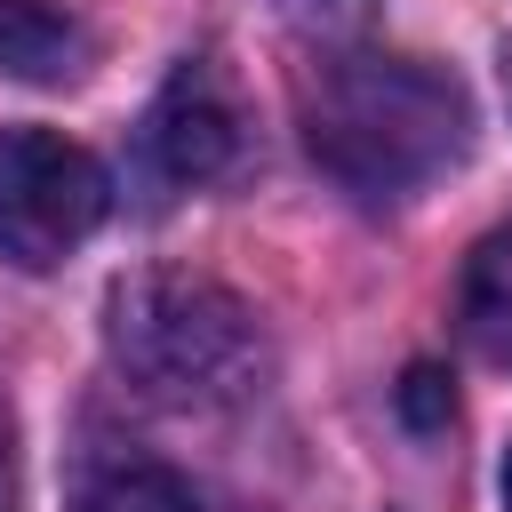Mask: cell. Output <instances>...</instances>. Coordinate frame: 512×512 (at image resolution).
<instances>
[{
    "label": "cell",
    "mask_w": 512,
    "mask_h": 512,
    "mask_svg": "<svg viewBox=\"0 0 512 512\" xmlns=\"http://www.w3.org/2000/svg\"><path fill=\"white\" fill-rule=\"evenodd\" d=\"M248 144V112H240V88L224 80L216 56H184L168 72V88L152 96L144 112V152L168 184H216Z\"/></svg>",
    "instance_id": "cell-4"
},
{
    "label": "cell",
    "mask_w": 512,
    "mask_h": 512,
    "mask_svg": "<svg viewBox=\"0 0 512 512\" xmlns=\"http://www.w3.org/2000/svg\"><path fill=\"white\" fill-rule=\"evenodd\" d=\"M304 144L352 200H408L472 144V96L424 56L352 48L304 80Z\"/></svg>",
    "instance_id": "cell-1"
},
{
    "label": "cell",
    "mask_w": 512,
    "mask_h": 512,
    "mask_svg": "<svg viewBox=\"0 0 512 512\" xmlns=\"http://www.w3.org/2000/svg\"><path fill=\"white\" fill-rule=\"evenodd\" d=\"M104 168L56 128H0V256L16 272H56L104 224Z\"/></svg>",
    "instance_id": "cell-3"
},
{
    "label": "cell",
    "mask_w": 512,
    "mask_h": 512,
    "mask_svg": "<svg viewBox=\"0 0 512 512\" xmlns=\"http://www.w3.org/2000/svg\"><path fill=\"white\" fill-rule=\"evenodd\" d=\"M456 320L464 344L496 368H512V216L464 256V288H456Z\"/></svg>",
    "instance_id": "cell-5"
},
{
    "label": "cell",
    "mask_w": 512,
    "mask_h": 512,
    "mask_svg": "<svg viewBox=\"0 0 512 512\" xmlns=\"http://www.w3.org/2000/svg\"><path fill=\"white\" fill-rule=\"evenodd\" d=\"M72 512H200L192 480L152 464V456H120V464H96L72 496Z\"/></svg>",
    "instance_id": "cell-7"
},
{
    "label": "cell",
    "mask_w": 512,
    "mask_h": 512,
    "mask_svg": "<svg viewBox=\"0 0 512 512\" xmlns=\"http://www.w3.org/2000/svg\"><path fill=\"white\" fill-rule=\"evenodd\" d=\"M504 512H512V448H504Z\"/></svg>",
    "instance_id": "cell-9"
},
{
    "label": "cell",
    "mask_w": 512,
    "mask_h": 512,
    "mask_svg": "<svg viewBox=\"0 0 512 512\" xmlns=\"http://www.w3.org/2000/svg\"><path fill=\"white\" fill-rule=\"evenodd\" d=\"M80 56H88V32H80L72 8H56V0H0V72L64 80V72H80Z\"/></svg>",
    "instance_id": "cell-6"
},
{
    "label": "cell",
    "mask_w": 512,
    "mask_h": 512,
    "mask_svg": "<svg viewBox=\"0 0 512 512\" xmlns=\"http://www.w3.org/2000/svg\"><path fill=\"white\" fill-rule=\"evenodd\" d=\"M0 512H16V496H8V472H0Z\"/></svg>",
    "instance_id": "cell-10"
},
{
    "label": "cell",
    "mask_w": 512,
    "mask_h": 512,
    "mask_svg": "<svg viewBox=\"0 0 512 512\" xmlns=\"http://www.w3.org/2000/svg\"><path fill=\"white\" fill-rule=\"evenodd\" d=\"M504 104H512V56H504Z\"/></svg>",
    "instance_id": "cell-11"
},
{
    "label": "cell",
    "mask_w": 512,
    "mask_h": 512,
    "mask_svg": "<svg viewBox=\"0 0 512 512\" xmlns=\"http://www.w3.org/2000/svg\"><path fill=\"white\" fill-rule=\"evenodd\" d=\"M112 368L160 408H240L272 376L256 312L200 272H128L104 296Z\"/></svg>",
    "instance_id": "cell-2"
},
{
    "label": "cell",
    "mask_w": 512,
    "mask_h": 512,
    "mask_svg": "<svg viewBox=\"0 0 512 512\" xmlns=\"http://www.w3.org/2000/svg\"><path fill=\"white\" fill-rule=\"evenodd\" d=\"M400 416H408V424H424V432H432V424H448V416H456L448 376H440V368H408V384H400Z\"/></svg>",
    "instance_id": "cell-8"
}]
</instances>
